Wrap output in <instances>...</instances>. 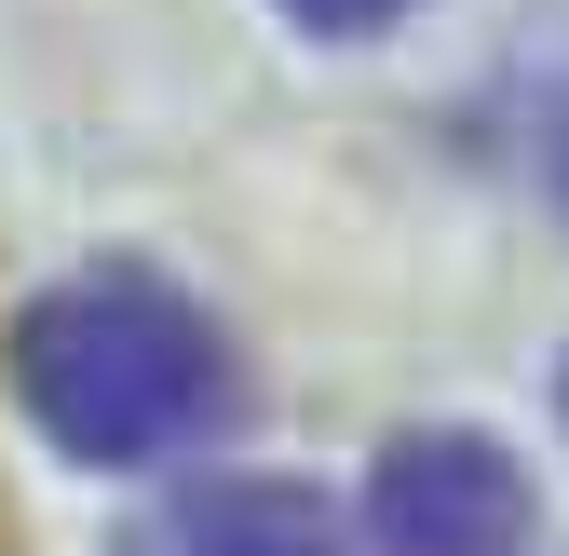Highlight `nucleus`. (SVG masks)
Returning a JSON list of instances; mask_svg holds the SVG:
<instances>
[{"label":"nucleus","mask_w":569,"mask_h":556,"mask_svg":"<svg viewBox=\"0 0 569 556\" xmlns=\"http://www.w3.org/2000/svg\"><path fill=\"white\" fill-rule=\"evenodd\" d=\"M14 394L68 461H177L231 421V339L163 271H68L14 326Z\"/></svg>","instance_id":"nucleus-1"},{"label":"nucleus","mask_w":569,"mask_h":556,"mask_svg":"<svg viewBox=\"0 0 569 556\" xmlns=\"http://www.w3.org/2000/svg\"><path fill=\"white\" fill-rule=\"evenodd\" d=\"M367 543L380 556H516L529 543V475L488 435H393L367 475Z\"/></svg>","instance_id":"nucleus-2"},{"label":"nucleus","mask_w":569,"mask_h":556,"mask_svg":"<svg viewBox=\"0 0 569 556\" xmlns=\"http://www.w3.org/2000/svg\"><path fill=\"white\" fill-rule=\"evenodd\" d=\"M109 556H339V503L299 475H203V489L150 503Z\"/></svg>","instance_id":"nucleus-3"},{"label":"nucleus","mask_w":569,"mask_h":556,"mask_svg":"<svg viewBox=\"0 0 569 556\" xmlns=\"http://www.w3.org/2000/svg\"><path fill=\"white\" fill-rule=\"evenodd\" d=\"M284 14L326 28V41H367V28H393V14H407V0H284Z\"/></svg>","instance_id":"nucleus-4"},{"label":"nucleus","mask_w":569,"mask_h":556,"mask_svg":"<svg viewBox=\"0 0 569 556\" xmlns=\"http://www.w3.org/2000/svg\"><path fill=\"white\" fill-rule=\"evenodd\" d=\"M556 203H569V109H556Z\"/></svg>","instance_id":"nucleus-5"},{"label":"nucleus","mask_w":569,"mask_h":556,"mask_svg":"<svg viewBox=\"0 0 569 556\" xmlns=\"http://www.w3.org/2000/svg\"><path fill=\"white\" fill-rule=\"evenodd\" d=\"M556 407H569V380H556Z\"/></svg>","instance_id":"nucleus-6"}]
</instances>
